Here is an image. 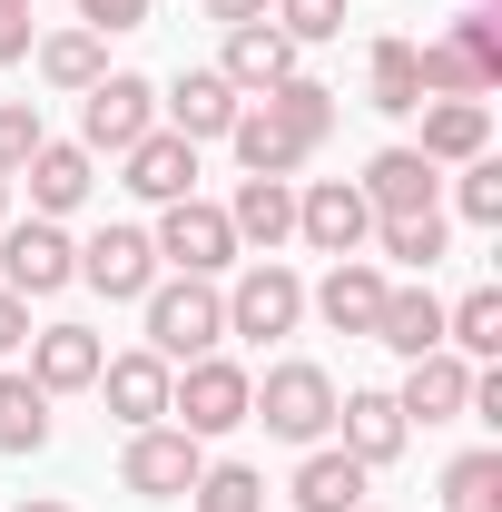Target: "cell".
<instances>
[{
  "instance_id": "1",
  "label": "cell",
  "mask_w": 502,
  "mask_h": 512,
  "mask_svg": "<svg viewBox=\"0 0 502 512\" xmlns=\"http://www.w3.org/2000/svg\"><path fill=\"white\" fill-rule=\"evenodd\" d=\"M138 316H148V355H168V365H197L227 345V296L207 276H158L138 296Z\"/></svg>"
},
{
  "instance_id": "2",
  "label": "cell",
  "mask_w": 502,
  "mask_h": 512,
  "mask_svg": "<svg viewBox=\"0 0 502 512\" xmlns=\"http://www.w3.org/2000/svg\"><path fill=\"white\" fill-rule=\"evenodd\" d=\"M247 424H266L276 444H325V434H335V375L306 365V355L266 365V375L247 384Z\"/></svg>"
},
{
  "instance_id": "3",
  "label": "cell",
  "mask_w": 502,
  "mask_h": 512,
  "mask_svg": "<svg viewBox=\"0 0 502 512\" xmlns=\"http://www.w3.org/2000/svg\"><path fill=\"white\" fill-rule=\"evenodd\" d=\"M148 247H158L168 276H207V286L247 256V247H237V227H227V207H207V197H168L158 227H148Z\"/></svg>"
},
{
  "instance_id": "4",
  "label": "cell",
  "mask_w": 502,
  "mask_h": 512,
  "mask_svg": "<svg viewBox=\"0 0 502 512\" xmlns=\"http://www.w3.org/2000/svg\"><path fill=\"white\" fill-rule=\"evenodd\" d=\"M247 365H237V355H197V365H178V375H168V424H178V434H197V444H207V434H237V424H247Z\"/></svg>"
},
{
  "instance_id": "5",
  "label": "cell",
  "mask_w": 502,
  "mask_h": 512,
  "mask_svg": "<svg viewBox=\"0 0 502 512\" xmlns=\"http://www.w3.org/2000/svg\"><path fill=\"white\" fill-rule=\"evenodd\" d=\"M148 128H158V79L109 69L99 89H79V148H89V158H128Z\"/></svg>"
},
{
  "instance_id": "6",
  "label": "cell",
  "mask_w": 502,
  "mask_h": 512,
  "mask_svg": "<svg viewBox=\"0 0 502 512\" xmlns=\"http://www.w3.org/2000/svg\"><path fill=\"white\" fill-rule=\"evenodd\" d=\"M0 286L10 296H60V286H79V237H69L60 217L0 227Z\"/></svg>"
},
{
  "instance_id": "7",
  "label": "cell",
  "mask_w": 502,
  "mask_h": 512,
  "mask_svg": "<svg viewBox=\"0 0 502 512\" xmlns=\"http://www.w3.org/2000/svg\"><path fill=\"white\" fill-rule=\"evenodd\" d=\"M296 325H306V276H296V266H276V256H256L247 276L227 286V335L266 345V335H296Z\"/></svg>"
},
{
  "instance_id": "8",
  "label": "cell",
  "mask_w": 502,
  "mask_h": 512,
  "mask_svg": "<svg viewBox=\"0 0 502 512\" xmlns=\"http://www.w3.org/2000/svg\"><path fill=\"white\" fill-rule=\"evenodd\" d=\"M207 473V444L178 434V424H138L119 453V483L128 493H148V503H188V483Z\"/></svg>"
},
{
  "instance_id": "9",
  "label": "cell",
  "mask_w": 502,
  "mask_h": 512,
  "mask_svg": "<svg viewBox=\"0 0 502 512\" xmlns=\"http://www.w3.org/2000/svg\"><path fill=\"white\" fill-rule=\"evenodd\" d=\"M296 237H306L315 256H365V237H375L365 188H355V178H315V188H296Z\"/></svg>"
},
{
  "instance_id": "10",
  "label": "cell",
  "mask_w": 502,
  "mask_h": 512,
  "mask_svg": "<svg viewBox=\"0 0 502 512\" xmlns=\"http://www.w3.org/2000/svg\"><path fill=\"white\" fill-rule=\"evenodd\" d=\"M79 286H99L109 306H138V296L158 286V247H148V227H99V237L79 247Z\"/></svg>"
},
{
  "instance_id": "11",
  "label": "cell",
  "mask_w": 502,
  "mask_h": 512,
  "mask_svg": "<svg viewBox=\"0 0 502 512\" xmlns=\"http://www.w3.org/2000/svg\"><path fill=\"white\" fill-rule=\"evenodd\" d=\"M168 375H178L168 355L128 345V355H109V365H99V384H89V394H99V404L119 414L128 434H138V424H168Z\"/></svg>"
},
{
  "instance_id": "12",
  "label": "cell",
  "mask_w": 502,
  "mask_h": 512,
  "mask_svg": "<svg viewBox=\"0 0 502 512\" xmlns=\"http://www.w3.org/2000/svg\"><path fill=\"white\" fill-rule=\"evenodd\" d=\"M335 434H345L335 453H355L365 473H384L394 453L414 444V424H404V404H394V394H375V384H365V394H335Z\"/></svg>"
},
{
  "instance_id": "13",
  "label": "cell",
  "mask_w": 502,
  "mask_h": 512,
  "mask_svg": "<svg viewBox=\"0 0 502 512\" xmlns=\"http://www.w3.org/2000/svg\"><path fill=\"white\" fill-rule=\"evenodd\" d=\"M384 286H394V276H384L375 256H335V266H325V286H315L306 306L325 325H335V335H375V316H384Z\"/></svg>"
},
{
  "instance_id": "14",
  "label": "cell",
  "mask_w": 502,
  "mask_h": 512,
  "mask_svg": "<svg viewBox=\"0 0 502 512\" xmlns=\"http://www.w3.org/2000/svg\"><path fill=\"white\" fill-rule=\"evenodd\" d=\"M99 365H109V345H99L89 325H40V335H30V384H40L50 404H60V394H89Z\"/></svg>"
},
{
  "instance_id": "15",
  "label": "cell",
  "mask_w": 502,
  "mask_h": 512,
  "mask_svg": "<svg viewBox=\"0 0 502 512\" xmlns=\"http://www.w3.org/2000/svg\"><path fill=\"white\" fill-rule=\"evenodd\" d=\"M394 404H404V424H453V414L473 404V365H463L453 345H434V355H414V365H404Z\"/></svg>"
},
{
  "instance_id": "16",
  "label": "cell",
  "mask_w": 502,
  "mask_h": 512,
  "mask_svg": "<svg viewBox=\"0 0 502 512\" xmlns=\"http://www.w3.org/2000/svg\"><path fill=\"white\" fill-rule=\"evenodd\" d=\"M217 79H227L237 99H266L276 79H296V40H286L276 20H237V30H227V60H217Z\"/></svg>"
},
{
  "instance_id": "17",
  "label": "cell",
  "mask_w": 502,
  "mask_h": 512,
  "mask_svg": "<svg viewBox=\"0 0 502 512\" xmlns=\"http://www.w3.org/2000/svg\"><path fill=\"white\" fill-rule=\"evenodd\" d=\"M355 188H365L375 217H424V207L443 197V168H434V158H414V148H375Z\"/></svg>"
},
{
  "instance_id": "18",
  "label": "cell",
  "mask_w": 502,
  "mask_h": 512,
  "mask_svg": "<svg viewBox=\"0 0 502 512\" xmlns=\"http://www.w3.org/2000/svg\"><path fill=\"white\" fill-rule=\"evenodd\" d=\"M119 168H128L119 188H128V197H148V207H168V197H197V148L178 138V128H148V138L128 148Z\"/></svg>"
},
{
  "instance_id": "19",
  "label": "cell",
  "mask_w": 502,
  "mask_h": 512,
  "mask_svg": "<svg viewBox=\"0 0 502 512\" xmlns=\"http://www.w3.org/2000/svg\"><path fill=\"white\" fill-rule=\"evenodd\" d=\"M158 109H168V128H178L188 148H207V138H227V128H237L247 99H237L217 69H178V89H158Z\"/></svg>"
},
{
  "instance_id": "20",
  "label": "cell",
  "mask_w": 502,
  "mask_h": 512,
  "mask_svg": "<svg viewBox=\"0 0 502 512\" xmlns=\"http://www.w3.org/2000/svg\"><path fill=\"white\" fill-rule=\"evenodd\" d=\"M20 178H30V217H69V207H89V188H99V158L69 148V138H40V158Z\"/></svg>"
},
{
  "instance_id": "21",
  "label": "cell",
  "mask_w": 502,
  "mask_h": 512,
  "mask_svg": "<svg viewBox=\"0 0 502 512\" xmlns=\"http://www.w3.org/2000/svg\"><path fill=\"white\" fill-rule=\"evenodd\" d=\"M227 227H237V247L276 256L286 237H296V178H237V197H227Z\"/></svg>"
},
{
  "instance_id": "22",
  "label": "cell",
  "mask_w": 502,
  "mask_h": 512,
  "mask_svg": "<svg viewBox=\"0 0 502 512\" xmlns=\"http://www.w3.org/2000/svg\"><path fill=\"white\" fill-rule=\"evenodd\" d=\"M483 148H493V109H483V99H424V148H414V158L463 168V158H483Z\"/></svg>"
},
{
  "instance_id": "23",
  "label": "cell",
  "mask_w": 502,
  "mask_h": 512,
  "mask_svg": "<svg viewBox=\"0 0 502 512\" xmlns=\"http://www.w3.org/2000/svg\"><path fill=\"white\" fill-rule=\"evenodd\" d=\"M296 512H365V463L335 444H306V463H296Z\"/></svg>"
},
{
  "instance_id": "24",
  "label": "cell",
  "mask_w": 502,
  "mask_h": 512,
  "mask_svg": "<svg viewBox=\"0 0 502 512\" xmlns=\"http://www.w3.org/2000/svg\"><path fill=\"white\" fill-rule=\"evenodd\" d=\"M375 345H394L404 365L443 345V296L434 286H384V316H375Z\"/></svg>"
},
{
  "instance_id": "25",
  "label": "cell",
  "mask_w": 502,
  "mask_h": 512,
  "mask_svg": "<svg viewBox=\"0 0 502 512\" xmlns=\"http://www.w3.org/2000/svg\"><path fill=\"white\" fill-rule=\"evenodd\" d=\"M30 60H40V79H50V89H69V99H79V89H99V79H109V40L69 20V30H50V40H30Z\"/></svg>"
},
{
  "instance_id": "26",
  "label": "cell",
  "mask_w": 502,
  "mask_h": 512,
  "mask_svg": "<svg viewBox=\"0 0 502 512\" xmlns=\"http://www.w3.org/2000/svg\"><path fill=\"white\" fill-rule=\"evenodd\" d=\"M227 148H237V168H247V178H296V168H306V158H315L306 138H286V128L266 119L256 99H247V109H237V128H227Z\"/></svg>"
},
{
  "instance_id": "27",
  "label": "cell",
  "mask_w": 502,
  "mask_h": 512,
  "mask_svg": "<svg viewBox=\"0 0 502 512\" xmlns=\"http://www.w3.org/2000/svg\"><path fill=\"white\" fill-rule=\"evenodd\" d=\"M256 109L286 128V138H306V148H325V138H335V89H325V79H306V69H296V79H276Z\"/></svg>"
},
{
  "instance_id": "28",
  "label": "cell",
  "mask_w": 502,
  "mask_h": 512,
  "mask_svg": "<svg viewBox=\"0 0 502 512\" xmlns=\"http://www.w3.org/2000/svg\"><path fill=\"white\" fill-rule=\"evenodd\" d=\"M365 109H384V119H414V109H424L414 40H375V50H365Z\"/></svg>"
},
{
  "instance_id": "29",
  "label": "cell",
  "mask_w": 502,
  "mask_h": 512,
  "mask_svg": "<svg viewBox=\"0 0 502 512\" xmlns=\"http://www.w3.org/2000/svg\"><path fill=\"white\" fill-rule=\"evenodd\" d=\"M443 345H453L463 365H493L502 355V286H473L463 306H443Z\"/></svg>"
},
{
  "instance_id": "30",
  "label": "cell",
  "mask_w": 502,
  "mask_h": 512,
  "mask_svg": "<svg viewBox=\"0 0 502 512\" xmlns=\"http://www.w3.org/2000/svg\"><path fill=\"white\" fill-rule=\"evenodd\" d=\"M375 247L394 256V266H424V276H434L443 256H453V227H443V207H424V217H375Z\"/></svg>"
},
{
  "instance_id": "31",
  "label": "cell",
  "mask_w": 502,
  "mask_h": 512,
  "mask_svg": "<svg viewBox=\"0 0 502 512\" xmlns=\"http://www.w3.org/2000/svg\"><path fill=\"white\" fill-rule=\"evenodd\" d=\"M50 444V394L30 375H0V453H40Z\"/></svg>"
},
{
  "instance_id": "32",
  "label": "cell",
  "mask_w": 502,
  "mask_h": 512,
  "mask_svg": "<svg viewBox=\"0 0 502 512\" xmlns=\"http://www.w3.org/2000/svg\"><path fill=\"white\" fill-rule=\"evenodd\" d=\"M443 512H502V453H453L443 463Z\"/></svg>"
},
{
  "instance_id": "33",
  "label": "cell",
  "mask_w": 502,
  "mask_h": 512,
  "mask_svg": "<svg viewBox=\"0 0 502 512\" xmlns=\"http://www.w3.org/2000/svg\"><path fill=\"white\" fill-rule=\"evenodd\" d=\"M188 503L197 512H266V473H256V463H207L188 483Z\"/></svg>"
},
{
  "instance_id": "34",
  "label": "cell",
  "mask_w": 502,
  "mask_h": 512,
  "mask_svg": "<svg viewBox=\"0 0 502 512\" xmlns=\"http://www.w3.org/2000/svg\"><path fill=\"white\" fill-rule=\"evenodd\" d=\"M414 79H424V99H483V69L453 40H414Z\"/></svg>"
},
{
  "instance_id": "35",
  "label": "cell",
  "mask_w": 502,
  "mask_h": 512,
  "mask_svg": "<svg viewBox=\"0 0 502 512\" xmlns=\"http://www.w3.org/2000/svg\"><path fill=\"white\" fill-rule=\"evenodd\" d=\"M443 40H453L463 60L483 69V89H502V20H493V0H473V10H463V20L443 30Z\"/></svg>"
},
{
  "instance_id": "36",
  "label": "cell",
  "mask_w": 502,
  "mask_h": 512,
  "mask_svg": "<svg viewBox=\"0 0 502 512\" xmlns=\"http://www.w3.org/2000/svg\"><path fill=\"white\" fill-rule=\"evenodd\" d=\"M453 207L473 217V227H502V158H463V178H453Z\"/></svg>"
},
{
  "instance_id": "37",
  "label": "cell",
  "mask_w": 502,
  "mask_h": 512,
  "mask_svg": "<svg viewBox=\"0 0 502 512\" xmlns=\"http://www.w3.org/2000/svg\"><path fill=\"white\" fill-rule=\"evenodd\" d=\"M40 138H50L40 128V99H0V178H20L40 158Z\"/></svg>"
},
{
  "instance_id": "38",
  "label": "cell",
  "mask_w": 502,
  "mask_h": 512,
  "mask_svg": "<svg viewBox=\"0 0 502 512\" xmlns=\"http://www.w3.org/2000/svg\"><path fill=\"white\" fill-rule=\"evenodd\" d=\"M266 20L306 50V40H345V0H266Z\"/></svg>"
},
{
  "instance_id": "39",
  "label": "cell",
  "mask_w": 502,
  "mask_h": 512,
  "mask_svg": "<svg viewBox=\"0 0 502 512\" xmlns=\"http://www.w3.org/2000/svg\"><path fill=\"white\" fill-rule=\"evenodd\" d=\"M79 30L119 40V30H148V0H79Z\"/></svg>"
},
{
  "instance_id": "40",
  "label": "cell",
  "mask_w": 502,
  "mask_h": 512,
  "mask_svg": "<svg viewBox=\"0 0 502 512\" xmlns=\"http://www.w3.org/2000/svg\"><path fill=\"white\" fill-rule=\"evenodd\" d=\"M20 345H30V296L0 286V355H20Z\"/></svg>"
},
{
  "instance_id": "41",
  "label": "cell",
  "mask_w": 502,
  "mask_h": 512,
  "mask_svg": "<svg viewBox=\"0 0 502 512\" xmlns=\"http://www.w3.org/2000/svg\"><path fill=\"white\" fill-rule=\"evenodd\" d=\"M10 60H30V10L0 0V69H10Z\"/></svg>"
},
{
  "instance_id": "42",
  "label": "cell",
  "mask_w": 502,
  "mask_h": 512,
  "mask_svg": "<svg viewBox=\"0 0 502 512\" xmlns=\"http://www.w3.org/2000/svg\"><path fill=\"white\" fill-rule=\"evenodd\" d=\"M207 20H217V30H237V20H266V0H207Z\"/></svg>"
},
{
  "instance_id": "43",
  "label": "cell",
  "mask_w": 502,
  "mask_h": 512,
  "mask_svg": "<svg viewBox=\"0 0 502 512\" xmlns=\"http://www.w3.org/2000/svg\"><path fill=\"white\" fill-rule=\"evenodd\" d=\"M0 227H10V178H0Z\"/></svg>"
},
{
  "instance_id": "44",
  "label": "cell",
  "mask_w": 502,
  "mask_h": 512,
  "mask_svg": "<svg viewBox=\"0 0 502 512\" xmlns=\"http://www.w3.org/2000/svg\"><path fill=\"white\" fill-rule=\"evenodd\" d=\"M20 512H69V503H20Z\"/></svg>"
},
{
  "instance_id": "45",
  "label": "cell",
  "mask_w": 502,
  "mask_h": 512,
  "mask_svg": "<svg viewBox=\"0 0 502 512\" xmlns=\"http://www.w3.org/2000/svg\"><path fill=\"white\" fill-rule=\"evenodd\" d=\"M10 10H30V0H10Z\"/></svg>"
},
{
  "instance_id": "46",
  "label": "cell",
  "mask_w": 502,
  "mask_h": 512,
  "mask_svg": "<svg viewBox=\"0 0 502 512\" xmlns=\"http://www.w3.org/2000/svg\"><path fill=\"white\" fill-rule=\"evenodd\" d=\"M365 512H375V503H365Z\"/></svg>"
}]
</instances>
